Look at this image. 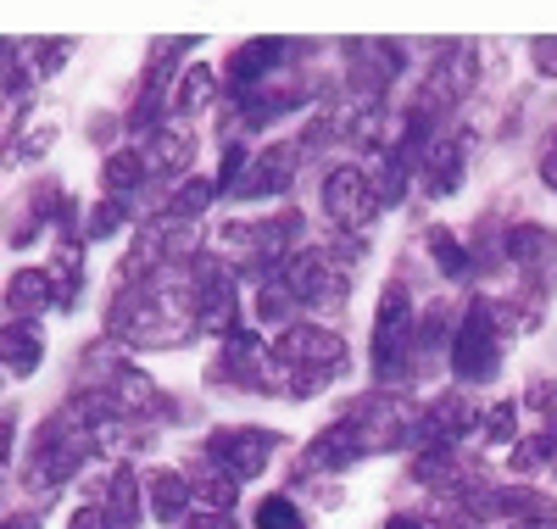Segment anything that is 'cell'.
Masks as SVG:
<instances>
[{
	"mask_svg": "<svg viewBox=\"0 0 557 529\" xmlns=\"http://www.w3.org/2000/svg\"><path fill=\"white\" fill-rule=\"evenodd\" d=\"M89 446H96V435H89V423H84L78 407L67 402L57 418L39 423L34 452H28V463H23V485H28V491H57L62 479L78 473V463L89 457Z\"/></svg>",
	"mask_w": 557,
	"mask_h": 529,
	"instance_id": "obj_1",
	"label": "cell"
},
{
	"mask_svg": "<svg viewBox=\"0 0 557 529\" xmlns=\"http://www.w3.org/2000/svg\"><path fill=\"white\" fill-rule=\"evenodd\" d=\"M285 291L307 307H346V262L335 251H296L285 262Z\"/></svg>",
	"mask_w": 557,
	"mask_h": 529,
	"instance_id": "obj_2",
	"label": "cell"
},
{
	"mask_svg": "<svg viewBox=\"0 0 557 529\" xmlns=\"http://www.w3.org/2000/svg\"><path fill=\"white\" fill-rule=\"evenodd\" d=\"M496 312L480 302V307H469V318H462V329H457V346H451V373L462 379V384H480V379H491L496 373Z\"/></svg>",
	"mask_w": 557,
	"mask_h": 529,
	"instance_id": "obj_3",
	"label": "cell"
},
{
	"mask_svg": "<svg viewBox=\"0 0 557 529\" xmlns=\"http://www.w3.org/2000/svg\"><path fill=\"white\" fill-rule=\"evenodd\" d=\"M190 296H196V323L228 341V334H235V318H240V307H235V273H228L218 257L196 262V284H190Z\"/></svg>",
	"mask_w": 557,
	"mask_h": 529,
	"instance_id": "obj_4",
	"label": "cell"
},
{
	"mask_svg": "<svg viewBox=\"0 0 557 529\" xmlns=\"http://www.w3.org/2000/svg\"><path fill=\"white\" fill-rule=\"evenodd\" d=\"M474 73H480V62H474L469 45H446V51L430 62V84H424V101H418V118H424V112H446V107H457L462 95H469Z\"/></svg>",
	"mask_w": 557,
	"mask_h": 529,
	"instance_id": "obj_5",
	"label": "cell"
},
{
	"mask_svg": "<svg viewBox=\"0 0 557 529\" xmlns=\"http://www.w3.org/2000/svg\"><path fill=\"white\" fill-rule=\"evenodd\" d=\"M96 368L107 373V396L123 407V418L128 413H139V418H157V413H168V396L157 391V384L139 373V368H128L123 362V352H96Z\"/></svg>",
	"mask_w": 557,
	"mask_h": 529,
	"instance_id": "obj_6",
	"label": "cell"
},
{
	"mask_svg": "<svg viewBox=\"0 0 557 529\" xmlns=\"http://www.w3.org/2000/svg\"><path fill=\"white\" fill-rule=\"evenodd\" d=\"M412 346V302L401 284H385V296H380V323H374V368L380 373H396L401 357Z\"/></svg>",
	"mask_w": 557,
	"mask_h": 529,
	"instance_id": "obj_7",
	"label": "cell"
},
{
	"mask_svg": "<svg viewBox=\"0 0 557 529\" xmlns=\"http://www.w3.org/2000/svg\"><path fill=\"white\" fill-rule=\"evenodd\" d=\"M346 357V341L335 329H318V323H290L285 341H278V362L285 368H312V373H335Z\"/></svg>",
	"mask_w": 557,
	"mask_h": 529,
	"instance_id": "obj_8",
	"label": "cell"
},
{
	"mask_svg": "<svg viewBox=\"0 0 557 529\" xmlns=\"http://www.w3.org/2000/svg\"><path fill=\"white\" fill-rule=\"evenodd\" d=\"M273 446H278L273 429H218L212 435V463L223 473H235V479H251V473L268 468Z\"/></svg>",
	"mask_w": 557,
	"mask_h": 529,
	"instance_id": "obj_9",
	"label": "cell"
},
{
	"mask_svg": "<svg viewBox=\"0 0 557 529\" xmlns=\"http://www.w3.org/2000/svg\"><path fill=\"white\" fill-rule=\"evenodd\" d=\"M374 184H368L362 168H335L330 179H323V212H330L335 223H351L362 229L368 218H374Z\"/></svg>",
	"mask_w": 557,
	"mask_h": 529,
	"instance_id": "obj_10",
	"label": "cell"
},
{
	"mask_svg": "<svg viewBox=\"0 0 557 529\" xmlns=\"http://www.w3.org/2000/svg\"><path fill=\"white\" fill-rule=\"evenodd\" d=\"M296 179V168H290V151L285 146H273V151H262V157H251L246 168H240V179L228 184V196H240V201H251V196H278Z\"/></svg>",
	"mask_w": 557,
	"mask_h": 529,
	"instance_id": "obj_11",
	"label": "cell"
},
{
	"mask_svg": "<svg viewBox=\"0 0 557 529\" xmlns=\"http://www.w3.org/2000/svg\"><path fill=\"white\" fill-rule=\"evenodd\" d=\"M67 57H73L67 39H23V45H12V84H39V78H51Z\"/></svg>",
	"mask_w": 557,
	"mask_h": 529,
	"instance_id": "obj_12",
	"label": "cell"
},
{
	"mask_svg": "<svg viewBox=\"0 0 557 529\" xmlns=\"http://www.w3.org/2000/svg\"><path fill=\"white\" fill-rule=\"evenodd\" d=\"M139 157H146V173H184V168H190V157H196V139H190V128H184V123H168V128H157L151 139H146V151H139Z\"/></svg>",
	"mask_w": 557,
	"mask_h": 529,
	"instance_id": "obj_13",
	"label": "cell"
},
{
	"mask_svg": "<svg viewBox=\"0 0 557 529\" xmlns=\"http://www.w3.org/2000/svg\"><path fill=\"white\" fill-rule=\"evenodd\" d=\"M223 373L235 379V384H246V391H262V384H268V352H262L257 334H246V329L228 334V346H223Z\"/></svg>",
	"mask_w": 557,
	"mask_h": 529,
	"instance_id": "obj_14",
	"label": "cell"
},
{
	"mask_svg": "<svg viewBox=\"0 0 557 529\" xmlns=\"http://www.w3.org/2000/svg\"><path fill=\"white\" fill-rule=\"evenodd\" d=\"M290 57V45L285 39H257V45H240L235 57H228V78H235L240 89H251V84H268V73H273V62H285Z\"/></svg>",
	"mask_w": 557,
	"mask_h": 529,
	"instance_id": "obj_15",
	"label": "cell"
},
{
	"mask_svg": "<svg viewBox=\"0 0 557 529\" xmlns=\"http://www.w3.org/2000/svg\"><path fill=\"white\" fill-rule=\"evenodd\" d=\"M146 496H151V513H157V524H184V513H190V479L184 473H173V468H157V473H146Z\"/></svg>",
	"mask_w": 557,
	"mask_h": 529,
	"instance_id": "obj_16",
	"label": "cell"
},
{
	"mask_svg": "<svg viewBox=\"0 0 557 529\" xmlns=\"http://www.w3.org/2000/svg\"><path fill=\"white\" fill-rule=\"evenodd\" d=\"M57 302V291H51V273H39V268H23V273H12V284H7V307L17 312V323H34L45 307Z\"/></svg>",
	"mask_w": 557,
	"mask_h": 529,
	"instance_id": "obj_17",
	"label": "cell"
},
{
	"mask_svg": "<svg viewBox=\"0 0 557 529\" xmlns=\"http://www.w3.org/2000/svg\"><path fill=\"white\" fill-rule=\"evenodd\" d=\"M45 362V341L34 323H7L0 329V368L7 373H34Z\"/></svg>",
	"mask_w": 557,
	"mask_h": 529,
	"instance_id": "obj_18",
	"label": "cell"
},
{
	"mask_svg": "<svg viewBox=\"0 0 557 529\" xmlns=\"http://www.w3.org/2000/svg\"><path fill=\"white\" fill-rule=\"evenodd\" d=\"M139 485H146V479H139L134 468H117L112 479H107V518H112V529H134L139 524Z\"/></svg>",
	"mask_w": 557,
	"mask_h": 529,
	"instance_id": "obj_19",
	"label": "cell"
},
{
	"mask_svg": "<svg viewBox=\"0 0 557 529\" xmlns=\"http://www.w3.org/2000/svg\"><path fill=\"white\" fill-rule=\"evenodd\" d=\"M51 146H57V123H23V128L7 139L0 162H7V168H28V162H39Z\"/></svg>",
	"mask_w": 557,
	"mask_h": 529,
	"instance_id": "obj_20",
	"label": "cell"
},
{
	"mask_svg": "<svg viewBox=\"0 0 557 529\" xmlns=\"http://www.w3.org/2000/svg\"><path fill=\"white\" fill-rule=\"evenodd\" d=\"M462 179V151L457 146H430L424 151V189L430 196H451Z\"/></svg>",
	"mask_w": 557,
	"mask_h": 529,
	"instance_id": "obj_21",
	"label": "cell"
},
{
	"mask_svg": "<svg viewBox=\"0 0 557 529\" xmlns=\"http://www.w3.org/2000/svg\"><path fill=\"white\" fill-rule=\"evenodd\" d=\"M212 95H218V73L212 67H190V73H184V84H178V95H173V112L178 118H196V112L212 107Z\"/></svg>",
	"mask_w": 557,
	"mask_h": 529,
	"instance_id": "obj_22",
	"label": "cell"
},
{
	"mask_svg": "<svg viewBox=\"0 0 557 529\" xmlns=\"http://www.w3.org/2000/svg\"><path fill=\"white\" fill-rule=\"evenodd\" d=\"M212 196H218V184H212V179L178 184L173 196H168V223H190V218H201V212L212 207Z\"/></svg>",
	"mask_w": 557,
	"mask_h": 529,
	"instance_id": "obj_23",
	"label": "cell"
},
{
	"mask_svg": "<svg viewBox=\"0 0 557 529\" xmlns=\"http://www.w3.org/2000/svg\"><path fill=\"white\" fill-rule=\"evenodd\" d=\"M101 179H107L112 196H134V189L146 184L151 173H146V157H139V151H112L107 168H101Z\"/></svg>",
	"mask_w": 557,
	"mask_h": 529,
	"instance_id": "obj_24",
	"label": "cell"
},
{
	"mask_svg": "<svg viewBox=\"0 0 557 529\" xmlns=\"http://www.w3.org/2000/svg\"><path fill=\"white\" fill-rule=\"evenodd\" d=\"M190 496H196V502H201L207 513H228V507H235V473L212 468V473L190 479Z\"/></svg>",
	"mask_w": 557,
	"mask_h": 529,
	"instance_id": "obj_25",
	"label": "cell"
},
{
	"mask_svg": "<svg viewBox=\"0 0 557 529\" xmlns=\"http://www.w3.org/2000/svg\"><path fill=\"white\" fill-rule=\"evenodd\" d=\"M552 251H557V239L546 229H513V234H507V257L524 262V268H541Z\"/></svg>",
	"mask_w": 557,
	"mask_h": 529,
	"instance_id": "obj_26",
	"label": "cell"
},
{
	"mask_svg": "<svg viewBox=\"0 0 557 529\" xmlns=\"http://www.w3.org/2000/svg\"><path fill=\"white\" fill-rule=\"evenodd\" d=\"M257 529H301L296 502H290V496H268V502L257 507Z\"/></svg>",
	"mask_w": 557,
	"mask_h": 529,
	"instance_id": "obj_27",
	"label": "cell"
},
{
	"mask_svg": "<svg viewBox=\"0 0 557 529\" xmlns=\"http://www.w3.org/2000/svg\"><path fill=\"white\" fill-rule=\"evenodd\" d=\"M430 246H435V257H441V268H446V273H462V251H457V239H451L446 229H435Z\"/></svg>",
	"mask_w": 557,
	"mask_h": 529,
	"instance_id": "obj_28",
	"label": "cell"
},
{
	"mask_svg": "<svg viewBox=\"0 0 557 529\" xmlns=\"http://www.w3.org/2000/svg\"><path fill=\"white\" fill-rule=\"evenodd\" d=\"M485 435H491V441H507V435H513V407H507V402L485 413Z\"/></svg>",
	"mask_w": 557,
	"mask_h": 529,
	"instance_id": "obj_29",
	"label": "cell"
},
{
	"mask_svg": "<svg viewBox=\"0 0 557 529\" xmlns=\"http://www.w3.org/2000/svg\"><path fill=\"white\" fill-rule=\"evenodd\" d=\"M530 57H535V67H541L546 78H557V39H552V34L530 45Z\"/></svg>",
	"mask_w": 557,
	"mask_h": 529,
	"instance_id": "obj_30",
	"label": "cell"
},
{
	"mask_svg": "<svg viewBox=\"0 0 557 529\" xmlns=\"http://www.w3.org/2000/svg\"><path fill=\"white\" fill-rule=\"evenodd\" d=\"M117 229V207L107 201V207H96V218H89V239H101V234H112Z\"/></svg>",
	"mask_w": 557,
	"mask_h": 529,
	"instance_id": "obj_31",
	"label": "cell"
},
{
	"mask_svg": "<svg viewBox=\"0 0 557 529\" xmlns=\"http://www.w3.org/2000/svg\"><path fill=\"white\" fill-rule=\"evenodd\" d=\"M67 529H112V518L101 513V507H84V513H73V524Z\"/></svg>",
	"mask_w": 557,
	"mask_h": 529,
	"instance_id": "obj_32",
	"label": "cell"
},
{
	"mask_svg": "<svg viewBox=\"0 0 557 529\" xmlns=\"http://www.w3.org/2000/svg\"><path fill=\"white\" fill-rule=\"evenodd\" d=\"M190 529H240V524L228 518V513H201V518H196Z\"/></svg>",
	"mask_w": 557,
	"mask_h": 529,
	"instance_id": "obj_33",
	"label": "cell"
},
{
	"mask_svg": "<svg viewBox=\"0 0 557 529\" xmlns=\"http://www.w3.org/2000/svg\"><path fill=\"white\" fill-rule=\"evenodd\" d=\"M7 452H12V423H0V473H7Z\"/></svg>",
	"mask_w": 557,
	"mask_h": 529,
	"instance_id": "obj_34",
	"label": "cell"
},
{
	"mask_svg": "<svg viewBox=\"0 0 557 529\" xmlns=\"http://www.w3.org/2000/svg\"><path fill=\"white\" fill-rule=\"evenodd\" d=\"M502 529H557V518H535V524H524V518H519V524H502Z\"/></svg>",
	"mask_w": 557,
	"mask_h": 529,
	"instance_id": "obj_35",
	"label": "cell"
},
{
	"mask_svg": "<svg viewBox=\"0 0 557 529\" xmlns=\"http://www.w3.org/2000/svg\"><path fill=\"white\" fill-rule=\"evenodd\" d=\"M0 529H39V524H34V518H7Z\"/></svg>",
	"mask_w": 557,
	"mask_h": 529,
	"instance_id": "obj_36",
	"label": "cell"
},
{
	"mask_svg": "<svg viewBox=\"0 0 557 529\" xmlns=\"http://www.w3.org/2000/svg\"><path fill=\"white\" fill-rule=\"evenodd\" d=\"M391 529H418V518H391Z\"/></svg>",
	"mask_w": 557,
	"mask_h": 529,
	"instance_id": "obj_37",
	"label": "cell"
}]
</instances>
